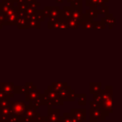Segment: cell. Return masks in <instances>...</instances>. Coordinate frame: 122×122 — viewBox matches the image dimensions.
<instances>
[{
    "mask_svg": "<svg viewBox=\"0 0 122 122\" xmlns=\"http://www.w3.org/2000/svg\"><path fill=\"white\" fill-rule=\"evenodd\" d=\"M18 11L19 8L17 6L14 8L11 11L5 14V19H4V25H17L18 21Z\"/></svg>",
    "mask_w": 122,
    "mask_h": 122,
    "instance_id": "6da1fadb",
    "label": "cell"
},
{
    "mask_svg": "<svg viewBox=\"0 0 122 122\" xmlns=\"http://www.w3.org/2000/svg\"><path fill=\"white\" fill-rule=\"evenodd\" d=\"M12 114L17 116H21L23 114H24L26 110V105L24 102L23 101H16V102H10L9 104Z\"/></svg>",
    "mask_w": 122,
    "mask_h": 122,
    "instance_id": "7a4b0ae2",
    "label": "cell"
},
{
    "mask_svg": "<svg viewBox=\"0 0 122 122\" xmlns=\"http://www.w3.org/2000/svg\"><path fill=\"white\" fill-rule=\"evenodd\" d=\"M18 7V6H17ZM17 26L20 29H29V19L26 16L25 12L21 11L19 9L18 11V21H17Z\"/></svg>",
    "mask_w": 122,
    "mask_h": 122,
    "instance_id": "3957f363",
    "label": "cell"
},
{
    "mask_svg": "<svg viewBox=\"0 0 122 122\" xmlns=\"http://www.w3.org/2000/svg\"><path fill=\"white\" fill-rule=\"evenodd\" d=\"M62 100H66V101H74L75 98L76 97V94H75V90H73L70 86L65 88V90H61L60 92L58 93Z\"/></svg>",
    "mask_w": 122,
    "mask_h": 122,
    "instance_id": "277c9868",
    "label": "cell"
},
{
    "mask_svg": "<svg viewBox=\"0 0 122 122\" xmlns=\"http://www.w3.org/2000/svg\"><path fill=\"white\" fill-rule=\"evenodd\" d=\"M14 83H11V82H7V83L2 82V83H0V90H3L9 98L14 97Z\"/></svg>",
    "mask_w": 122,
    "mask_h": 122,
    "instance_id": "5b68a950",
    "label": "cell"
},
{
    "mask_svg": "<svg viewBox=\"0 0 122 122\" xmlns=\"http://www.w3.org/2000/svg\"><path fill=\"white\" fill-rule=\"evenodd\" d=\"M14 7V0H2L0 2V11L4 14L11 11Z\"/></svg>",
    "mask_w": 122,
    "mask_h": 122,
    "instance_id": "8992f818",
    "label": "cell"
},
{
    "mask_svg": "<svg viewBox=\"0 0 122 122\" xmlns=\"http://www.w3.org/2000/svg\"><path fill=\"white\" fill-rule=\"evenodd\" d=\"M26 100L27 101H34V100L39 99L41 96L40 94V90H31V91H28L26 92Z\"/></svg>",
    "mask_w": 122,
    "mask_h": 122,
    "instance_id": "52a82bcc",
    "label": "cell"
},
{
    "mask_svg": "<svg viewBox=\"0 0 122 122\" xmlns=\"http://www.w3.org/2000/svg\"><path fill=\"white\" fill-rule=\"evenodd\" d=\"M49 19H63L62 18V10L59 7H50V15Z\"/></svg>",
    "mask_w": 122,
    "mask_h": 122,
    "instance_id": "ba28073f",
    "label": "cell"
},
{
    "mask_svg": "<svg viewBox=\"0 0 122 122\" xmlns=\"http://www.w3.org/2000/svg\"><path fill=\"white\" fill-rule=\"evenodd\" d=\"M67 87H68V85H67V84L65 83V82H64V83H61V82L60 83H59V82H54L50 86H49V88L51 89L53 91L56 92V93H59V92H60L61 90H65Z\"/></svg>",
    "mask_w": 122,
    "mask_h": 122,
    "instance_id": "9c48e42d",
    "label": "cell"
},
{
    "mask_svg": "<svg viewBox=\"0 0 122 122\" xmlns=\"http://www.w3.org/2000/svg\"><path fill=\"white\" fill-rule=\"evenodd\" d=\"M72 15V8L70 6H65L62 9V18L64 20L67 21L68 19H71Z\"/></svg>",
    "mask_w": 122,
    "mask_h": 122,
    "instance_id": "30bf717a",
    "label": "cell"
},
{
    "mask_svg": "<svg viewBox=\"0 0 122 122\" xmlns=\"http://www.w3.org/2000/svg\"><path fill=\"white\" fill-rule=\"evenodd\" d=\"M29 28H34V29H40V22L39 20H37L35 17V14L34 16H32L31 18L29 19Z\"/></svg>",
    "mask_w": 122,
    "mask_h": 122,
    "instance_id": "8fae6325",
    "label": "cell"
},
{
    "mask_svg": "<svg viewBox=\"0 0 122 122\" xmlns=\"http://www.w3.org/2000/svg\"><path fill=\"white\" fill-rule=\"evenodd\" d=\"M82 17H83V15H82L81 10H80V9H72L71 19H75V20L80 22V21L81 20Z\"/></svg>",
    "mask_w": 122,
    "mask_h": 122,
    "instance_id": "7c38bea8",
    "label": "cell"
},
{
    "mask_svg": "<svg viewBox=\"0 0 122 122\" xmlns=\"http://www.w3.org/2000/svg\"><path fill=\"white\" fill-rule=\"evenodd\" d=\"M90 19H85V15H84L83 17H82L81 20H80L79 23H80V24L82 26L83 29H90V28H91V26H92V24L90 23Z\"/></svg>",
    "mask_w": 122,
    "mask_h": 122,
    "instance_id": "4fadbf2b",
    "label": "cell"
},
{
    "mask_svg": "<svg viewBox=\"0 0 122 122\" xmlns=\"http://www.w3.org/2000/svg\"><path fill=\"white\" fill-rule=\"evenodd\" d=\"M67 24H68V27L69 29H78V27L80 26V23L78 21L75 20L73 19H70L66 21Z\"/></svg>",
    "mask_w": 122,
    "mask_h": 122,
    "instance_id": "5bb4252c",
    "label": "cell"
},
{
    "mask_svg": "<svg viewBox=\"0 0 122 122\" xmlns=\"http://www.w3.org/2000/svg\"><path fill=\"white\" fill-rule=\"evenodd\" d=\"M35 17L37 19V20H39V22H43L45 19L44 17V10H35Z\"/></svg>",
    "mask_w": 122,
    "mask_h": 122,
    "instance_id": "9a60e30c",
    "label": "cell"
},
{
    "mask_svg": "<svg viewBox=\"0 0 122 122\" xmlns=\"http://www.w3.org/2000/svg\"><path fill=\"white\" fill-rule=\"evenodd\" d=\"M54 29H69L68 27V24H67V22L64 19H62L61 21H59L57 24L55 25Z\"/></svg>",
    "mask_w": 122,
    "mask_h": 122,
    "instance_id": "2e32d148",
    "label": "cell"
},
{
    "mask_svg": "<svg viewBox=\"0 0 122 122\" xmlns=\"http://www.w3.org/2000/svg\"><path fill=\"white\" fill-rule=\"evenodd\" d=\"M70 7L74 9H80V10H81V9H82V0H76V1H75V2L71 3Z\"/></svg>",
    "mask_w": 122,
    "mask_h": 122,
    "instance_id": "e0dca14e",
    "label": "cell"
},
{
    "mask_svg": "<svg viewBox=\"0 0 122 122\" xmlns=\"http://www.w3.org/2000/svg\"><path fill=\"white\" fill-rule=\"evenodd\" d=\"M14 92L17 94H22V93H24V92L26 93V89L24 86H14Z\"/></svg>",
    "mask_w": 122,
    "mask_h": 122,
    "instance_id": "ac0fdd59",
    "label": "cell"
},
{
    "mask_svg": "<svg viewBox=\"0 0 122 122\" xmlns=\"http://www.w3.org/2000/svg\"><path fill=\"white\" fill-rule=\"evenodd\" d=\"M25 89H26V92L28 91H31V90H36V86H34V85H33V83H29V82H28V83L25 84Z\"/></svg>",
    "mask_w": 122,
    "mask_h": 122,
    "instance_id": "d6986e66",
    "label": "cell"
},
{
    "mask_svg": "<svg viewBox=\"0 0 122 122\" xmlns=\"http://www.w3.org/2000/svg\"><path fill=\"white\" fill-rule=\"evenodd\" d=\"M43 10H44V17L49 19V15H50V6H45Z\"/></svg>",
    "mask_w": 122,
    "mask_h": 122,
    "instance_id": "ffe728a7",
    "label": "cell"
},
{
    "mask_svg": "<svg viewBox=\"0 0 122 122\" xmlns=\"http://www.w3.org/2000/svg\"><path fill=\"white\" fill-rule=\"evenodd\" d=\"M14 4H17V6L22 5L24 4H26V0H14Z\"/></svg>",
    "mask_w": 122,
    "mask_h": 122,
    "instance_id": "44dd1931",
    "label": "cell"
},
{
    "mask_svg": "<svg viewBox=\"0 0 122 122\" xmlns=\"http://www.w3.org/2000/svg\"><path fill=\"white\" fill-rule=\"evenodd\" d=\"M6 98H9V97H7V95L4 94V92L3 91V90H0V100H2L6 99Z\"/></svg>",
    "mask_w": 122,
    "mask_h": 122,
    "instance_id": "7402d4cb",
    "label": "cell"
},
{
    "mask_svg": "<svg viewBox=\"0 0 122 122\" xmlns=\"http://www.w3.org/2000/svg\"><path fill=\"white\" fill-rule=\"evenodd\" d=\"M57 3H63L64 2V0H55Z\"/></svg>",
    "mask_w": 122,
    "mask_h": 122,
    "instance_id": "603a6c76",
    "label": "cell"
},
{
    "mask_svg": "<svg viewBox=\"0 0 122 122\" xmlns=\"http://www.w3.org/2000/svg\"><path fill=\"white\" fill-rule=\"evenodd\" d=\"M3 26H4V24H3V23L1 22V21H0V29H2Z\"/></svg>",
    "mask_w": 122,
    "mask_h": 122,
    "instance_id": "cb8c5ba5",
    "label": "cell"
},
{
    "mask_svg": "<svg viewBox=\"0 0 122 122\" xmlns=\"http://www.w3.org/2000/svg\"><path fill=\"white\" fill-rule=\"evenodd\" d=\"M67 1H68V2H70V4H71V3L75 2V1H76V0H67Z\"/></svg>",
    "mask_w": 122,
    "mask_h": 122,
    "instance_id": "d4e9b609",
    "label": "cell"
},
{
    "mask_svg": "<svg viewBox=\"0 0 122 122\" xmlns=\"http://www.w3.org/2000/svg\"><path fill=\"white\" fill-rule=\"evenodd\" d=\"M26 1H27V0H26Z\"/></svg>",
    "mask_w": 122,
    "mask_h": 122,
    "instance_id": "484cf974",
    "label": "cell"
},
{
    "mask_svg": "<svg viewBox=\"0 0 122 122\" xmlns=\"http://www.w3.org/2000/svg\"><path fill=\"white\" fill-rule=\"evenodd\" d=\"M0 12H1V11H0Z\"/></svg>",
    "mask_w": 122,
    "mask_h": 122,
    "instance_id": "4316f807",
    "label": "cell"
}]
</instances>
